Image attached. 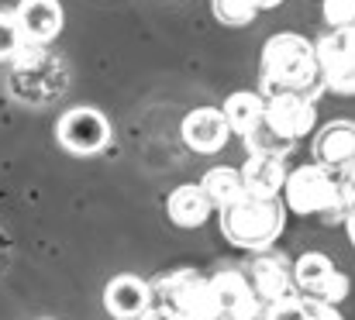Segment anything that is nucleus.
I'll return each instance as SVG.
<instances>
[{
    "label": "nucleus",
    "mask_w": 355,
    "mask_h": 320,
    "mask_svg": "<svg viewBox=\"0 0 355 320\" xmlns=\"http://www.w3.org/2000/svg\"><path fill=\"white\" fill-rule=\"evenodd\" d=\"M279 200L286 213H321V217H338L345 207H352V172H331L318 162L300 166L293 172H286Z\"/></svg>",
    "instance_id": "2"
},
{
    "label": "nucleus",
    "mask_w": 355,
    "mask_h": 320,
    "mask_svg": "<svg viewBox=\"0 0 355 320\" xmlns=\"http://www.w3.org/2000/svg\"><path fill=\"white\" fill-rule=\"evenodd\" d=\"M166 213L176 227H204L214 207L207 204V197L197 183H187V186L173 190V197L166 200Z\"/></svg>",
    "instance_id": "16"
},
{
    "label": "nucleus",
    "mask_w": 355,
    "mask_h": 320,
    "mask_svg": "<svg viewBox=\"0 0 355 320\" xmlns=\"http://www.w3.org/2000/svg\"><path fill=\"white\" fill-rule=\"evenodd\" d=\"M318 87H321V76H318V62H314V42H307L304 35L283 31L262 45L259 97H272V94L314 97Z\"/></svg>",
    "instance_id": "1"
},
{
    "label": "nucleus",
    "mask_w": 355,
    "mask_h": 320,
    "mask_svg": "<svg viewBox=\"0 0 355 320\" xmlns=\"http://www.w3.org/2000/svg\"><path fill=\"white\" fill-rule=\"evenodd\" d=\"M266 100V124L286 138V141H300L314 131L318 124V110H314V97L307 94H272V97H262Z\"/></svg>",
    "instance_id": "9"
},
{
    "label": "nucleus",
    "mask_w": 355,
    "mask_h": 320,
    "mask_svg": "<svg viewBox=\"0 0 355 320\" xmlns=\"http://www.w3.org/2000/svg\"><path fill=\"white\" fill-rule=\"evenodd\" d=\"M55 138L73 155H94L111 141V121L97 107H73L59 117Z\"/></svg>",
    "instance_id": "8"
},
{
    "label": "nucleus",
    "mask_w": 355,
    "mask_h": 320,
    "mask_svg": "<svg viewBox=\"0 0 355 320\" xmlns=\"http://www.w3.org/2000/svg\"><path fill=\"white\" fill-rule=\"evenodd\" d=\"M197 186L204 190V197H207V204H211L214 211H221V207H228V204H238V200L245 197V186H241L238 169H228V166L207 169Z\"/></svg>",
    "instance_id": "17"
},
{
    "label": "nucleus",
    "mask_w": 355,
    "mask_h": 320,
    "mask_svg": "<svg viewBox=\"0 0 355 320\" xmlns=\"http://www.w3.org/2000/svg\"><path fill=\"white\" fill-rule=\"evenodd\" d=\"M314 162L331 172H352L355 169V124L352 121H331L314 134Z\"/></svg>",
    "instance_id": "12"
},
{
    "label": "nucleus",
    "mask_w": 355,
    "mask_h": 320,
    "mask_svg": "<svg viewBox=\"0 0 355 320\" xmlns=\"http://www.w3.org/2000/svg\"><path fill=\"white\" fill-rule=\"evenodd\" d=\"M279 3H283V0H255L259 10H272V7H279Z\"/></svg>",
    "instance_id": "25"
},
{
    "label": "nucleus",
    "mask_w": 355,
    "mask_h": 320,
    "mask_svg": "<svg viewBox=\"0 0 355 320\" xmlns=\"http://www.w3.org/2000/svg\"><path fill=\"white\" fill-rule=\"evenodd\" d=\"M152 307L173 314L180 320H214V300H211V283L207 276L193 269H176L148 283Z\"/></svg>",
    "instance_id": "4"
},
{
    "label": "nucleus",
    "mask_w": 355,
    "mask_h": 320,
    "mask_svg": "<svg viewBox=\"0 0 355 320\" xmlns=\"http://www.w3.org/2000/svg\"><path fill=\"white\" fill-rule=\"evenodd\" d=\"M152 307V293L148 283L138 276H114L104 290V310L114 320H135L138 314H145Z\"/></svg>",
    "instance_id": "15"
},
{
    "label": "nucleus",
    "mask_w": 355,
    "mask_h": 320,
    "mask_svg": "<svg viewBox=\"0 0 355 320\" xmlns=\"http://www.w3.org/2000/svg\"><path fill=\"white\" fill-rule=\"evenodd\" d=\"M324 21L331 31H345L355 24V0H324Z\"/></svg>",
    "instance_id": "23"
},
{
    "label": "nucleus",
    "mask_w": 355,
    "mask_h": 320,
    "mask_svg": "<svg viewBox=\"0 0 355 320\" xmlns=\"http://www.w3.org/2000/svg\"><path fill=\"white\" fill-rule=\"evenodd\" d=\"M241 141H245L248 155H252V152H262V155H279V159H286V155H290V148H293V141L279 138V134L266 124V117H262L248 134H241Z\"/></svg>",
    "instance_id": "20"
},
{
    "label": "nucleus",
    "mask_w": 355,
    "mask_h": 320,
    "mask_svg": "<svg viewBox=\"0 0 355 320\" xmlns=\"http://www.w3.org/2000/svg\"><path fill=\"white\" fill-rule=\"evenodd\" d=\"M262 114H266V100L255 94V90H238L232 94L225 107H221V117L228 121V127H232V134H248L259 121H262Z\"/></svg>",
    "instance_id": "18"
},
{
    "label": "nucleus",
    "mask_w": 355,
    "mask_h": 320,
    "mask_svg": "<svg viewBox=\"0 0 355 320\" xmlns=\"http://www.w3.org/2000/svg\"><path fill=\"white\" fill-rule=\"evenodd\" d=\"M262 320H342L335 307H324V303H314V300H304V296H293L279 307H269Z\"/></svg>",
    "instance_id": "19"
},
{
    "label": "nucleus",
    "mask_w": 355,
    "mask_h": 320,
    "mask_svg": "<svg viewBox=\"0 0 355 320\" xmlns=\"http://www.w3.org/2000/svg\"><path fill=\"white\" fill-rule=\"evenodd\" d=\"M211 283V300H214V320H259L262 307L241 276V269H225L207 279Z\"/></svg>",
    "instance_id": "10"
},
{
    "label": "nucleus",
    "mask_w": 355,
    "mask_h": 320,
    "mask_svg": "<svg viewBox=\"0 0 355 320\" xmlns=\"http://www.w3.org/2000/svg\"><path fill=\"white\" fill-rule=\"evenodd\" d=\"M241 176V186H245V197H255V200H279V190H283V179H286V162L279 155H262V152H252L245 159V166L238 169Z\"/></svg>",
    "instance_id": "13"
},
{
    "label": "nucleus",
    "mask_w": 355,
    "mask_h": 320,
    "mask_svg": "<svg viewBox=\"0 0 355 320\" xmlns=\"http://www.w3.org/2000/svg\"><path fill=\"white\" fill-rule=\"evenodd\" d=\"M221 234L248 251H266L286 227V207L283 200H255L241 197L238 204L221 207Z\"/></svg>",
    "instance_id": "3"
},
{
    "label": "nucleus",
    "mask_w": 355,
    "mask_h": 320,
    "mask_svg": "<svg viewBox=\"0 0 355 320\" xmlns=\"http://www.w3.org/2000/svg\"><path fill=\"white\" fill-rule=\"evenodd\" d=\"M135 320H180V317H173V314H166V310H159V307H148L145 314H138Z\"/></svg>",
    "instance_id": "24"
},
{
    "label": "nucleus",
    "mask_w": 355,
    "mask_h": 320,
    "mask_svg": "<svg viewBox=\"0 0 355 320\" xmlns=\"http://www.w3.org/2000/svg\"><path fill=\"white\" fill-rule=\"evenodd\" d=\"M14 14H17L21 35H24L28 42H35V45L55 42L59 31H62V21H66L59 0H21V3L14 7Z\"/></svg>",
    "instance_id": "14"
},
{
    "label": "nucleus",
    "mask_w": 355,
    "mask_h": 320,
    "mask_svg": "<svg viewBox=\"0 0 355 320\" xmlns=\"http://www.w3.org/2000/svg\"><path fill=\"white\" fill-rule=\"evenodd\" d=\"M314 62H318L321 87H328L331 94L352 97V90H355V35H352V28H345V31H328L324 38H318V42H314Z\"/></svg>",
    "instance_id": "6"
},
{
    "label": "nucleus",
    "mask_w": 355,
    "mask_h": 320,
    "mask_svg": "<svg viewBox=\"0 0 355 320\" xmlns=\"http://www.w3.org/2000/svg\"><path fill=\"white\" fill-rule=\"evenodd\" d=\"M24 42H28V38L21 35V24H17L14 7H3V10H0V62H10V55H14Z\"/></svg>",
    "instance_id": "22"
},
{
    "label": "nucleus",
    "mask_w": 355,
    "mask_h": 320,
    "mask_svg": "<svg viewBox=\"0 0 355 320\" xmlns=\"http://www.w3.org/2000/svg\"><path fill=\"white\" fill-rule=\"evenodd\" d=\"M180 134H183L187 148H193L197 155H218V152L228 145L232 127H228V121L221 117V110H214V107H197V110H190V114L183 117Z\"/></svg>",
    "instance_id": "11"
},
{
    "label": "nucleus",
    "mask_w": 355,
    "mask_h": 320,
    "mask_svg": "<svg viewBox=\"0 0 355 320\" xmlns=\"http://www.w3.org/2000/svg\"><path fill=\"white\" fill-rule=\"evenodd\" d=\"M211 7H214V17H218L221 24H228V28L252 24L255 14H259L255 0H211Z\"/></svg>",
    "instance_id": "21"
},
{
    "label": "nucleus",
    "mask_w": 355,
    "mask_h": 320,
    "mask_svg": "<svg viewBox=\"0 0 355 320\" xmlns=\"http://www.w3.org/2000/svg\"><path fill=\"white\" fill-rule=\"evenodd\" d=\"M241 276L248 279V286H252V293H255L262 314H266L269 307H279V303H286V300L297 296V290H293V272H290V262H286L283 255L259 251L248 265H241Z\"/></svg>",
    "instance_id": "7"
},
{
    "label": "nucleus",
    "mask_w": 355,
    "mask_h": 320,
    "mask_svg": "<svg viewBox=\"0 0 355 320\" xmlns=\"http://www.w3.org/2000/svg\"><path fill=\"white\" fill-rule=\"evenodd\" d=\"M290 272H293V290L304 300H314V303H324V307H338L349 296L345 272H338V265L328 255H321V251L300 255L290 265Z\"/></svg>",
    "instance_id": "5"
}]
</instances>
